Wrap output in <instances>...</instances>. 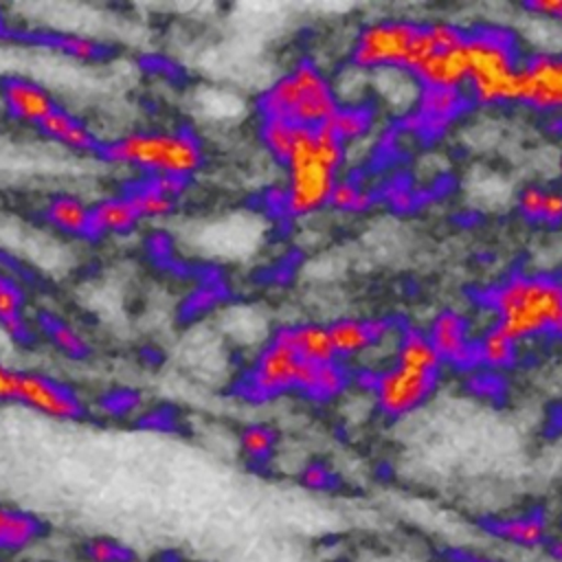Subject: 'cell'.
<instances>
[{
  "mask_svg": "<svg viewBox=\"0 0 562 562\" xmlns=\"http://www.w3.org/2000/svg\"><path fill=\"white\" fill-rule=\"evenodd\" d=\"M494 325L514 342L562 336V279L549 272H516L483 292Z\"/></svg>",
  "mask_w": 562,
  "mask_h": 562,
  "instance_id": "6da1fadb",
  "label": "cell"
},
{
  "mask_svg": "<svg viewBox=\"0 0 562 562\" xmlns=\"http://www.w3.org/2000/svg\"><path fill=\"white\" fill-rule=\"evenodd\" d=\"M468 83L472 105L494 108L518 103L525 55L518 35L501 24H476L465 35Z\"/></svg>",
  "mask_w": 562,
  "mask_h": 562,
  "instance_id": "7a4b0ae2",
  "label": "cell"
},
{
  "mask_svg": "<svg viewBox=\"0 0 562 562\" xmlns=\"http://www.w3.org/2000/svg\"><path fill=\"white\" fill-rule=\"evenodd\" d=\"M345 158L347 145L327 127H301L296 145L285 162L288 180L281 189L283 213L290 217H305L327 206Z\"/></svg>",
  "mask_w": 562,
  "mask_h": 562,
  "instance_id": "3957f363",
  "label": "cell"
},
{
  "mask_svg": "<svg viewBox=\"0 0 562 562\" xmlns=\"http://www.w3.org/2000/svg\"><path fill=\"white\" fill-rule=\"evenodd\" d=\"M340 105L331 79L310 59H301L257 99L261 119H283L301 127H321Z\"/></svg>",
  "mask_w": 562,
  "mask_h": 562,
  "instance_id": "277c9868",
  "label": "cell"
},
{
  "mask_svg": "<svg viewBox=\"0 0 562 562\" xmlns=\"http://www.w3.org/2000/svg\"><path fill=\"white\" fill-rule=\"evenodd\" d=\"M99 154L114 165L132 167L149 176H193L204 160L202 143L189 130L132 132L105 140Z\"/></svg>",
  "mask_w": 562,
  "mask_h": 562,
  "instance_id": "5b68a950",
  "label": "cell"
},
{
  "mask_svg": "<svg viewBox=\"0 0 562 562\" xmlns=\"http://www.w3.org/2000/svg\"><path fill=\"white\" fill-rule=\"evenodd\" d=\"M424 24L406 18H382L364 24L351 44V66L362 72L413 70L430 53Z\"/></svg>",
  "mask_w": 562,
  "mask_h": 562,
  "instance_id": "8992f818",
  "label": "cell"
},
{
  "mask_svg": "<svg viewBox=\"0 0 562 562\" xmlns=\"http://www.w3.org/2000/svg\"><path fill=\"white\" fill-rule=\"evenodd\" d=\"M303 364L305 360H301L285 342L272 336V340L255 358V364L241 384L244 395L263 402L290 391L296 393Z\"/></svg>",
  "mask_w": 562,
  "mask_h": 562,
  "instance_id": "52a82bcc",
  "label": "cell"
},
{
  "mask_svg": "<svg viewBox=\"0 0 562 562\" xmlns=\"http://www.w3.org/2000/svg\"><path fill=\"white\" fill-rule=\"evenodd\" d=\"M437 382L439 373L415 371L393 362L391 367L375 373L371 393L382 415L404 417L430 400Z\"/></svg>",
  "mask_w": 562,
  "mask_h": 562,
  "instance_id": "ba28073f",
  "label": "cell"
},
{
  "mask_svg": "<svg viewBox=\"0 0 562 562\" xmlns=\"http://www.w3.org/2000/svg\"><path fill=\"white\" fill-rule=\"evenodd\" d=\"M470 105L463 88H422L415 108L402 114V127L417 136H439Z\"/></svg>",
  "mask_w": 562,
  "mask_h": 562,
  "instance_id": "9c48e42d",
  "label": "cell"
},
{
  "mask_svg": "<svg viewBox=\"0 0 562 562\" xmlns=\"http://www.w3.org/2000/svg\"><path fill=\"white\" fill-rule=\"evenodd\" d=\"M518 103L538 112H562V50L525 55Z\"/></svg>",
  "mask_w": 562,
  "mask_h": 562,
  "instance_id": "30bf717a",
  "label": "cell"
},
{
  "mask_svg": "<svg viewBox=\"0 0 562 562\" xmlns=\"http://www.w3.org/2000/svg\"><path fill=\"white\" fill-rule=\"evenodd\" d=\"M15 402L57 422L83 417L81 400L66 384L35 371H18Z\"/></svg>",
  "mask_w": 562,
  "mask_h": 562,
  "instance_id": "8fae6325",
  "label": "cell"
},
{
  "mask_svg": "<svg viewBox=\"0 0 562 562\" xmlns=\"http://www.w3.org/2000/svg\"><path fill=\"white\" fill-rule=\"evenodd\" d=\"M426 334L443 364H450L452 369H461V371H470L479 367L476 338L470 336V325L461 312L457 310L439 312L430 321V327Z\"/></svg>",
  "mask_w": 562,
  "mask_h": 562,
  "instance_id": "7c38bea8",
  "label": "cell"
},
{
  "mask_svg": "<svg viewBox=\"0 0 562 562\" xmlns=\"http://www.w3.org/2000/svg\"><path fill=\"white\" fill-rule=\"evenodd\" d=\"M329 327L336 358H358L393 331L389 318H338Z\"/></svg>",
  "mask_w": 562,
  "mask_h": 562,
  "instance_id": "4fadbf2b",
  "label": "cell"
},
{
  "mask_svg": "<svg viewBox=\"0 0 562 562\" xmlns=\"http://www.w3.org/2000/svg\"><path fill=\"white\" fill-rule=\"evenodd\" d=\"M0 94L9 114L29 125H40L57 108L50 92L26 77H7L0 83Z\"/></svg>",
  "mask_w": 562,
  "mask_h": 562,
  "instance_id": "5bb4252c",
  "label": "cell"
},
{
  "mask_svg": "<svg viewBox=\"0 0 562 562\" xmlns=\"http://www.w3.org/2000/svg\"><path fill=\"white\" fill-rule=\"evenodd\" d=\"M422 88H463L468 83L465 44L454 48H432L413 70Z\"/></svg>",
  "mask_w": 562,
  "mask_h": 562,
  "instance_id": "9a60e30c",
  "label": "cell"
},
{
  "mask_svg": "<svg viewBox=\"0 0 562 562\" xmlns=\"http://www.w3.org/2000/svg\"><path fill=\"white\" fill-rule=\"evenodd\" d=\"M274 338L285 342L305 362L323 364V362L338 360L327 325H321V323L285 325V327L277 329Z\"/></svg>",
  "mask_w": 562,
  "mask_h": 562,
  "instance_id": "2e32d148",
  "label": "cell"
},
{
  "mask_svg": "<svg viewBox=\"0 0 562 562\" xmlns=\"http://www.w3.org/2000/svg\"><path fill=\"white\" fill-rule=\"evenodd\" d=\"M44 533V522L18 507L0 505V560L15 555L37 542Z\"/></svg>",
  "mask_w": 562,
  "mask_h": 562,
  "instance_id": "e0dca14e",
  "label": "cell"
},
{
  "mask_svg": "<svg viewBox=\"0 0 562 562\" xmlns=\"http://www.w3.org/2000/svg\"><path fill=\"white\" fill-rule=\"evenodd\" d=\"M37 130L46 138H50V140H55V143H59L64 147L77 149V151H99V147H101V143L97 140L94 132L81 119H77L72 112H68L61 105H57L37 125Z\"/></svg>",
  "mask_w": 562,
  "mask_h": 562,
  "instance_id": "ac0fdd59",
  "label": "cell"
},
{
  "mask_svg": "<svg viewBox=\"0 0 562 562\" xmlns=\"http://www.w3.org/2000/svg\"><path fill=\"white\" fill-rule=\"evenodd\" d=\"M44 215L50 222V226L66 235H92V206H88L83 200L75 195H55L53 200H48Z\"/></svg>",
  "mask_w": 562,
  "mask_h": 562,
  "instance_id": "d6986e66",
  "label": "cell"
},
{
  "mask_svg": "<svg viewBox=\"0 0 562 562\" xmlns=\"http://www.w3.org/2000/svg\"><path fill=\"white\" fill-rule=\"evenodd\" d=\"M393 362L400 367H408V369L426 371V373H441V367H443L428 334L422 329H413V327H408L400 334Z\"/></svg>",
  "mask_w": 562,
  "mask_h": 562,
  "instance_id": "ffe728a7",
  "label": "cell"
},
{
  "mask_svg": "<svg viewBox=\"0 0 562 562\" xmlns=\"http://www.w3.org/2000/svg\"><path fill=\"white\" fill-rule=\"evenodd\" d=\"M140 222L127 195L105 198L92 206V235H123Z\"/></svg>",
  "mask_w": 562,
  "mask_h": 562,
  "instance_id": "44dd1931",
  "label": "cell"
},
{
  "mask_svg": "<svg viewBox=\"0 0 562 562\" xmlns=\"http://www.w3.org/2000/svg\"><path fill=\"white\" fill-rule=\"evenodd\" d=\"M496 538L518 547H538L547 542V520L540 514H525L503 520H492L487 527Z\"/></svg>",
  "mask_w": 562,
  "mask_h": 562,
  "instance_id": "7402d4cb",
  "label": "cell"
},
{
  "mask_svg": "<svg viewBox=\"0 0 562 562\" xmlns=\"http://www.w3.org/2000/svg\"><path fill=\"white\" fill-rule=\"evenodd\" d=\"M371 125L373 108L369 103H340L323 127H327L340 143L347 145L362 138Z\"/></svg>",
  "mask_w": 562,
  "mask_h": 562,
  "instance_id": "603a6c76",
  "label": "cell"
},
{
  "mask_svg": "<svg viewBox=\"0 0 562 562\" xmlns=\"http://www.w3.org/2000/svg\"><path fill=\"white\" fill-rule=\"evenodd\" d=\"M516 349L518 342H514L503 329L496 325H490L483 329V334L476 338V356H479V367L498 371L507 369L516 360Z\"/></svg>",
  "mask_w": 562,
  "mask_h": 562,
  "instance_id": "cb8c5ba5",
  "label": "cell"
},
{
  "mask_svg": "<svg viewBox=\"0 0 562 562\" xmlns=\"http://www.w3.org/2000/svg\"><path fill=\"white\" fill-rule=\"evenodd\" d=\"M24 312V294L20 285L0 272V325L7 334H11L18 340L29 338V327L22 318Z\"/></svg>",
  "mask_w": 562,
  "mask_h": 562,
  "instance_id": "d4e9b609",
  "label": "cell"
},
{
  "mask_svg": "<svg viewBox=\"0 0 562 562\" xmlns=\"http://www.w3.org/2000/svg\"><path fill=\"white\" fill-rule=\"evenodd\" d=\"M299 132H301V125H294L283 119H261V123H259L261 145L281 165L288 162V158L296 145Z\"/></svg>",
  "mask_w": 562,
  "mask_h": 562,
  "instance_id": "484cf974",
  "label": "cell"
},
{
  "mask_svg": "<svg viewBox=\"0 0 562 562\" xmlns=\"http://www.w3.org/2000/svg\"><path fill=\"white\" fill-rule=\"evenodd\" d=\"M125 195L132 202V206L140 220H160V217H167L176 209V200L162 195L147 180L132 184Z\"/></svg>",
  "mask_w": 562,
  "mask_h": 562,
  "instance_id": "4316f807",
  "label": "cell"
},
{
  "mask_svg": "<svg viewBox=\"0 0 562 562\" xmlns=\"http://www.w3.org/2000/svg\"><path fill=\"white\" fill-rule=\"evenodd\" d=\"M375 195L371 189L362 187L358 180L353 178H338L331 198H329V206L345 211V213H364L371 209Z\"/></svg>",
  "mask_w": 562,
  "mask_h": 562,
  "instance_id": "83f0119b",
  "label": "cell"
},
{
  "mask_svg": "<svg viewBox=\"0 0 562 562\" xmlns=\"http://www.w3.org/2000/svg\"><path fill=\"white\" fill-rule=\"evenodd\" d=\"M239 448L246 459L255 463H266L277 448V432L263 424H250L239 435Z\"/></svg>",
  "mask_w": 562,
  "mask_h": 562,
  "instance_id": "f1b7e54d",
  "label": "cell"
},
{
  "mask_svg": "<svg viewBox=\"0 0 562 562\" xmlns=\"http://www.w3.org/2000/svg\"><path fill=\"white\" fill-rule=\"evenodd\" d=\"M46 334H48V338L53 340V345L61 351V353H66V356H70V358H83V356H88V342H86V338L75 329V327H70V325H66V323H61V321H50L48 325H46Z\"/></svg>",
  "mask_w": 562,
  "mask_h": 562,
  "instance_id": "f546056e",
  "label": "cell"
},
{
  "mask_svg": "<svg viewBox=\"0 0 562 562\" xmlns=\"http://www.w3.org/2000/svg\"><path fill=\"white\" fill-rule=\"evenodd\" d=\"M86 555L90 562H130L132 553L108 538H94L90 542H86Z\"/></svg>",
  "mask_w": 562,
  "mask_h": 562,
  "instance_id": "4dcf8cb0",
  "label": "cell"
},
{
  "mask_svg": "<svg viewBox=\"0 0 562 562\" xmlns=\"http://www.w3.org/2000/svg\"><path fill=\"white\" fill-rule=\"evenodd\" d=\"M57 46L77 59H94L103 55V48L99 42L81 37V35H57Z\"/></svg>",
  "mask_w": 562,
  "mask_h": 562,
  "instance_id": "1f68e13d",
  "label": "cell"
},
{
  "mask_svg": "<svg viewBox=\"0 0 562 562\" xmlns=\"http://www.w3.org/2000/svg\"><path fill=\"white\" fill-rule=\"evenodd\" d=\"M542 204H544V189L542 187H525L518 193V211L522 217L540 222L542 217Z\"/></svg>",
  "mask_w": 562,
  "mask_h": 562,
  "instance_id": "d6a6232c",
  "label": "cell"
},
{
  "mask_svg": "<svg viewBox=\"0 0 562 562\" xmlns=\"http://www.w3.org/2000/svg\"><path fill=\"white\" fill-rule=\"evenodd\" d=\"M522 9L540 20H551L562 24V0H525Z\"/></svg>",
  "mask_w": 562,
  "mask_h": 562,
  "instance_id": "836d02e7",
  "label": "cell"
},
{
  "mask_svg": "<svg viewBox=\"0 0 562 562\" xmlns=\"http://www.w3.org/2000/svg\"><path fill=\"white\" fill-rule=\"evenodd\" d=\"M145 180L171 200H178L187 189V178H180V176H147Z\"/></svg>",
  "mask_w": 562,
  "mask_h": 562,
  "instance_id": "e575fe53",
  "label": "cell"
},
{
  "mask_svg": "<svg viewBox=\"0 0 562 562\" xmlns=\"http://www.w3.org/2000/svg\"><path fill=\"white\" fill-rule=\"evenodd\" d=\"M540 222H544V224H560L562 222V191L544 189V204H542Z\"/></svg>",
  "mask_w": 562,
  "mask_h": 562,
  "instance_id": "d590c367",
  "label": "cell"
},
{
  "mask_svg": "<svg viewBox=\"0 0 562 562\" xmlns=\"http://www.w3.org/2000/svg\"><path fill=\"white\" fill-rule=\"evenodd\" d=\"M303 483L307 485V487H312V490H325V487H329V483H331V474H329V470L325 468V465H321V463H312V465H307L305 470H303Z\"/></svg>",
  "mask_w": 562,
  "mask_h": 562,
  "instance_id": "8d00e7d4",
  "label": "cell"
},
{
  "mask_svg": "<svg viewBox=\"0 0 562 562\" xmlns=\"http://www.w3.org/2000/svg\"><path fill=\"white\" fill-rule=\"evenodd\" d=\"M386 200L395 211H408L413 206V193L402 182L386 189Z\"/></svg>",
  "mask_w": 562,
  "mask_h": 562,
  "instance_id": "74e56055",
  "label": "cell"
},
{
  "mask_svg": "<svg viewBox=\"0 0 562 562\" xmlns=\"http://www.w3.org/2000/svg\"><path fill=\"white\" fill-rule=\"evenodd\" d=\"M15 378L18 371L0 364V402H15Z\"/></svg>",
  "mask_w": 562,
  "mask_h": 562,
  "instance_id": "f35d334b",
  "label": "cell"
},
{
  "mask_svg": "<svg viewBox=\"0 0 562 562\" xmlns=\"http://www.w3.org/2000/svg\"><path fill=\"white\" fill-rule=\"evenodd\" d=\"M549 553H551V558L562 562V538H555L549 542Z\"/></svg>",
  "mask_w": 562,
  "mask_h": 562,
  "instance_id": "ab89813d",
  "label": "cell"
},
{
  "mask_svg": "<svg viewBox=\"0 0 562 562\" xmlns=\"http://www.w3.org/2000/svg\"><path fill=\"white\" fill-rule=\"evenodd\" d=\"M560 171H562V156H560Z\"/></svg>",
  "mask_w": 562,
  "mask_h": 562,
  "instance_id": "60d3db41",
  "label": "cell"
}]
</instances>
